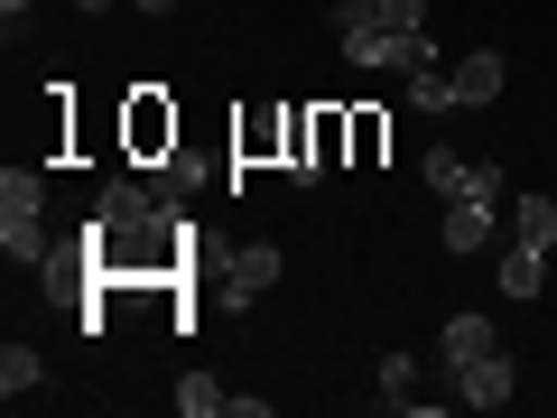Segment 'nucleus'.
<instances>
[{"label": "nucleus", "mask_w": 557, "mask_h": 418, "mask_svg": "<svg viewBox=\"0 0 557 418\" xmlns=\"http://www.w3.org/2000/svg\"><path fill=\"white\" fill-rule=\"evenodd\" d=\"M409 372H418L409 354H381V399H391V409H399V399H409Z\"/></svg>", "instance_id": "f3484780"}, {"label": "nucleus", "mask_w": 557, "mask_h": 418, "mask_svg": "<svg viewBox=\"0 0 557 418\" xmlns=\"http://www.w3.org/2000/svg\"><path fill=\"white\" fill-rule=\"evenodd\" d=\"M483 354H502V335H493V317H446V335H437V362L446 372H465V362H483Z\"/></svg>", "instance_id": "423d86ee"}, {"label": "nucleus", "mask_w": 557, "mask_h": 418, "mask_svg": "<svg viewBox=\"0 0 557 418\" xmlns=\"http://www.w3.org/2000/svg\"><path fill=\"white\" fill-rule=\"evenodd\" d=\"M409 102H418V112H456V65H418V75H409Z\"/></svg>", "instance_id": "ddd939ff"}, {"label": "nucleus", "mask_w": 557, "mask_h": 418, "mask_svg": "<svg viewBox=\"0 0 557 418\" xmlns=\"http://www.w3.org/2000/svg\"><path fill=\"white\" fill-rule=\"evenodd\" d=\"M20 214H47V177L38 168H0V223H20Z\"/></svg>", "instance_id": "9d476101"}, {"label": "nucleus", "mask_w": 557, "mask_h": 418, "mask_svg": "<svg viewBox=\"0 0 557 418\" xmlns=\"http://www.w3.org/2000/svg\"><path fill=\"white\" fill-rule=\"evenodd\" d=\"M335 20H372V0H335Z\"/></svg>", "instance_id": "412c9836"}, {"label": "nucleus", "mask_w": 557, "mask_h": 418, "mask_svg": "<svg viewBox=\"0 0 557 418\" xmlns=\"http://www.w3.org/2000/svg\"><path fill=\"white\" fill-rule=\"evenodd\" d=\"M177 409H186V418H223V409H233V391L205 381V372H186V381H177Z\"/></svg>", "instance_id": "2eb2a0df"}, {"label": "nucleus", "mask_w": 557, "mask_h": 418, "mask_svg": "<svg viewBox=\"0 0 557 418\" xmlns=\"http://www.w3.org/2000/svg\"><path fill=\"white\" fill-rule=\"evenodd\" d=\"M502 214H511V196H456V205H446V251H456V260L493 251V242H502Z\"/></svg>", "instance_id": "f03ea898"}, {"label": "nucleus", "mask_w": 557, "mask_h": 418, "mask_svg": "<svg viewBox=\"0 0 557 418\" xmlns=\"http://www.w3.org/2000/svg\"><path fill=\"white\" fill-rule=\"evenodd\" d=\"M502 75H511V65H502V47H465V57H456V94H465V112L502 102Z\"/></svg>", "instance_id": "0eeeda50"}, {"label": "nucleus", "mask_w": 557, "mask_h": 418, "mask_svg": "<svg viewBox=\"0 0 557 418\" xmlns=\"http://www.w3.org/2000/svg\"><path fill=\"white\" fill-rule=\"evenodd\" d=\"M428 186H437L446 205H456V196H511L493 159H456V149H428Z\"/></svg>", "instance_id": "7ed1b4c3"}, {"label": "nucleus", "mask_w": 557, "mask_h": 418, "mask_svg": "<svg viewBox=\"0 0 557 418\" xmlns=\"http://www.w3.org/2000/svg\"><path fill=\"white\" fill-rule=\"evenodd\" d=\"M75 10H84V20H112V10H121V0H75Z\"/></svg>", "instance_id": "aec40b11"}, {"label": "nucleus", "mask_w": 557, "mask_h": 418, "mask_svg": "<svg viewBox=\"0 0 557 418\" xmlns=\"http://www.w3.org/2000/svg\"><path fill=\"white\" fill-rule=\"evenodd\" d=\"M223 288H233V298L278 288V242H233V251H223Z\"/></svg>", "instance_id": "39448f33"}, {"label": "nucleus", "mask_w": 557, "mask_h": 418, "mask_svg": "<svg viewBox=\"0 0 557 418\" xmlns=\"http://www.w3.org/2000/svg\"><path fill=\"white\" fill-rule=\"evenodd\" d=\"M84 233H94V251L112 260V270H159L168 242H186L177 223H168V196H159L149 177H102Z\"/></svg>", "instance_id": "f257e3e1"}, {"label": "nucleus", "mask_w": 557, "mask_h": 418, "mask_svg": "<svg viewBox=\"0 0 557 418\" xmlns=\"http://www.w3.org/2000/svg\"><path fill=\"white\" fill-rule=\"evenodd\" d=\"M0 20H10V38H20V20H38V0H0Z\"/></svg>", "instance_id": "a211bd4d"}, {"label": "nucleus", "mask_w": 557, "mask_h": 418, "mask_svg": "<svg viewBox=\"0 0 557 418\" xmlns=\"http://www.w3.org/2000/svg\"><path fill=\"white\" fill-rule=\"evenodd\" d=\"M511 242H557V196H511Z\"/></svg>", "instance_id": "f8f14e48"}, {"label": "nucleus", "mask_w": 557, "mask_h": 418, "mask_svg": "<svg viewBox=\"0 0 557 418\" xmlns=\"http://www.w3.org/2000/svg\"><path fill=\"white\" fill-rule=\"evenodd\" d=\"M539 288H548V251L539 242H511L502 251V298H539Z\"/></svg>", "instance_id": "1a4fd4ad"}, {"label": "nucleus", "mask_w": 557, "mask_h": 418, "mask_svg": "<svg viewBox=\"0 0 557 418\" xmlns=\"http://www.w3.org/2000/svg\"><path fill=\"white\" fill-rule=\"evenodd\" d=\"M0 251H10V270H38L57 242H47V214H20V223H0Z\"/></svg>", "instance_id": "9b49d317"}, {"label": "nucleus", "mask_w": 557, "mask_h": 418, "mask_svg": "<svg viewBox=\"0 0 557 418\" xmlns=\"http://www.w3.org/2000/svg\"><path fill=\"white\" fill-rule=\"evenodd\" d=\"M511 391H520L511 354H483V362H465V372H456V409H502Z\"/></svg>", "instance_id": "20e7f679"}, {"label": "nucleus", "mask_w": 557, "mask_h": 418, "mask_svg": "<svg viewBox=\"0 0 557 418\" xmlns=\"http://www.w3.org/2000/svg\"><path fill=\"white\" fill-rule=\"evenodd\" d=\"M131 10H139V20H168V10H177V0H131Z\"/></svg>", "instance_id": "6ab92c4d"}, {"label": "nucleus", "mask_w": 557, "mask_h": 418, "mask_svg": "<svg viewBox=\"0 0 557 418\" xmlns=\"http://www.w3.org/2000/svg\"><path fill=\"white\" fill-rule=\"evenodd\" d=\"M149 186H159L168 205H186V196H196V186H205V168H196V159H177V149H168V159L149 168Z\"/></svg>", "instance_id": "4468645a"}, {"label": "nucleus", "mask_w": 557, "mask_h": 418, "mask_svg": "<svg viewBox=\"0 0 557 418\" xmlns=\"http://www.w3.org/2000/svg\"><path fill=\"white\" fill-rule=\"evenodd\" d=\"M38 381H47V354H38V344H0V399H10V409L38 399Z\"/></svg>", "instance_id": "6e6552de"}, {"label": "nucleus", "mask_w": 557, "mask_h": 418, "mask_svg": "<svg viewBox=\"0 0 557 418\" xmlns=\"http://www.w3.org/2000/svg\"><path fill=\"white\" fill-rule=\"evenodd\" d=\"M381 28H428V0H372Z\"/></svg>", "instance_id": "dca6fc26"}]
</instances>
